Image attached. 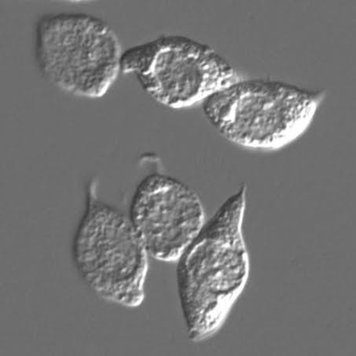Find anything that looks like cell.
I'll return each mask as SVG.
<instances>
[{
	"label": "cell",
	"instance_id": "1",
	"mask_svg": "<svg viewBox=\"0 0 356 356\" xmlns=\"http://www.w3.org/2000/svg\"><path fill=\"white\" fill-rule=\"evenodd\" d=\"M246 191L241 186L220 205L177 262L179 298L193 342L207 341L221 329L248 282Z\"/></svg>",
	"mask_w": 356,
	"mask_h": 356
},
{
	"label": "cell",
	"instance_id": "2",
	"mask_svg": "<svg viewBox=\"0 0 356 356\" xmlns=\"http://www.w3.org/2000/svg\"><path fill=\"white\" fill-rule=\"evenodd\" d=\"M324 98L293 84L241 79L205 99V118L219 134L240 147H286L309 129Z\"/></svg>",
	"mask_w": 356,
	"mask_h": 356
},
{
	"label": "cell",
	"instance_id": "3",
	"mask_svg": "<svg viewBox=\"0 0 356 356\" xmlns=\"http://www.w3.org/2000/svg\"><path fill=\"white\" fill-rule=\"evenodd\" d=\"M122 54L117 33L98 17L51 14L36 23L35 54L41 74L66 93L104 96L122 72Z\"/></svg>",
	"mask_w": 356,
	"mask_h": 356
},
{
	"label": "cell",
	"instance_id": "4",
	"mask_svg": "<svg viewBox=\"0 0 356 356\" xmlns=\"http://www.w3.org/2000/svg\"><path fill=\"white\" fill-rule=\"evenodd\" d=\"M148 252L129 217L89 192L72 243L78 273L102 299L126 307L145 298Z\"/></svg>",
	"mask_w": 356,
	"mask_h": 356
},
{
	"label": "cell",
	"instance_id": "5",
	"mask_svg": "<svg viewBox=\"0 0 356 356\" xmlns=\"http://www.w3.org/2000/svg\"><path fill=\"white\" fill-rule=\"evenodd\" d=\"M120 70L167 107L202 102L243 79L213 48L182 35H165L123 51Z\"/></svg>",
	"mask_w": 356,
	"mask_h": 356
},
{
	"label": "cell",
	"instance_id": "6",
	"mask_svg": "<svg viewBox=\"0 0 356 356\" xmlns=\"http://www.w3.org/2000/svg\"><path fill=\"white\" fill-rule=\"evenodd\" d=\"M129 217L149 256L168 263L177 262L205 222L195 191L162 173L149 174L138 185Z\"/></svg>",
	"mask_w": 356,
	"mask_h": 356
}]
</instances>
